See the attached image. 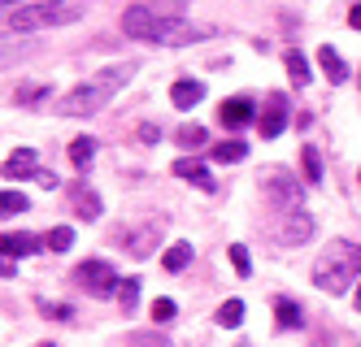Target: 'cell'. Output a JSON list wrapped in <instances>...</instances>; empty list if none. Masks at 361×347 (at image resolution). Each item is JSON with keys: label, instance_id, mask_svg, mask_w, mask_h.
<instances>
[{"label": "cell", "instance_id": "obj_1", "mask_svg": "<svg viewBox=\"0 0 361 347\" xmlns=\"http://www.w3.org/2000/svg\"><path fill=\"white\" fill-rule=\"evenodd\" d=\"M122 35H131V39H148V44H188V39H196V35H204L200 26H192V22H183L178 13H157V9H144V5H135V9H126L122 13Z\"/></svg>", "mask_w": 361, "mask_h": 347}, {"label": "cell", "instance_id": "obj_2", "mask_svg": "<svg viewBox=\"0 0 361 347\" xmlns=\"http://www.w3.org/2000/svg\"><path fill=\"white\" fill-rule=\"evenodd\" d=\"M126 78H131V65H109L105 74H96V78H87V83H79L74 92H66L61 104H57V113H61V118H87V113H100V109H105V104L122 92Z\"/></svg>", "mask_w": 361, "mask_h": 347}, {"label": "cell", "instance_id": "obj_3", "mask_svg": "<svg viewBox=\"0 0 361 347\" xmlns=\"http://www.w3.org/2000/svg\"><path fill=\"white\" fill-rule=\"evenodd\" d=\"M361 278V248L348 239H335V244L314 260V286L326 296H344L348 286H357Z\"/></svg>", "mask_w": 361, "mask_h": 347}, {"label": "cell", "instance_id": "obj_4", "mask_svg": "<svg viewBox=\"0 0 361 347\" xmlns=\"http://www.w3.org/2000/svg\"><path fill=\"white\" fill-rule=\"evenodd\" d=\"M83 9H87L83 0H39V5H22V9H13L5 22H9V31H48V26L79 22Z\"/></svg>", "mask_w": 361, "mask_h": 347}, {"label": "cell", "instance_id": "obj_5", "mask_svg": "<svg viewBox=\"0 0 361 347\" xmlns=\"http://www.w3.org/2000/svg\"><path fill=\"white\" fill-rule=\"evenodd\" d=\"M74 286H83L87 296H96V300H109V296H118V274H114V265L109 260H87V265H79L74 270Z\"/></svg>", "mask_w": 361, "mask_h": 347}, {"label": "cell", "instance_id": "obj_6", "mask_svg": "<svg viewBox=\"0 0 361 347\" xmlns=\"http://www.w3.org/2000/svg\"><path fill=\"white\" fill-rule=\"evenodd\" d=\"M161 239V222H140L135 230H122V248L131 256H148Z\"/></svg>", "mask_w": 361, "mask_h": 347}, {"label": "cell", "instance_id": "obj_7", "mask_svg": "<svg viewBox=\"0 0 361 347\" xmlns=\"http://www.w3.org/2000/svg\"><path fill=\"white\" fill-rule=\"evenodd\" d=\"M257 126H262V139H279L283 135V126H288V96H270L266 100V113L257 118Z\"/></svg>", "mask_w": 361, "mask_h": 347}, {"label": "cell", "instance_id": "obj_8", "mask_svg": "<svg viewBox=\"0 0 361 347\" xmlns=\"http://www.w3.org/2000/svg\"><path fill=\"white\" fill-rule=\"evenodd\" d=\"M218 118H222V126H226V130H240V126H248V122H252V100H248V96H235V100H222V109H218Z\"/></svg>", "mask_w": 361, "mask_h": 347}, {"label": "cell", "instance_id": "obj_9", "mask_svg": "<svg viewBox=\"0 0 361 347\" xmlns=\"http://www.w3.org/2000/svg\"><path fill=\"white\" fill-rule=\"evenodd\" d=\"M70 208L92 222V217H100V196L92 191L87 182H70Z\"/></svg>", "mask_w": 361, "mask_h": 347}, {"label": "cell", "instance_id": "obj_10", "mask_svg": "<svg viewBox=\"0 0 361 347\" xmlns=\"http://www.w3.org/2000/svg\"><path fill=\"white\" fill-rule=\"evenodd\" d=\"M174 174H178V178H188V182H196L200 191H218V182H214V174L204 170L200 161H192V156H178V161H174Z\"/></svg>", "mask_w": 361, "mask_h": 347}, {"label": "cell", "instance_id": "obj_11", "mask_svg": "<svg viewBox=\"0 0 361 347\" xmlns=\"http://www.w3.org/2000/svg\"><path fill=\"white\" fill-rule=\"evenodd\" d=\"M266 191H270V200H274V204H283V208H296V204H300V187H296L288 174H270Z\"/></svg>", "mask_w": 361, "mask_h": 347}, {"label": "cell", "instance_id": "obj_12", "mask_svg": "<svg viewBox=\"0 0 361 347\" xmlns=\"http://www.w3.org/2000/svg\"><path fill=\"white\" fill-rule=\"evenodd\" d=\"M305 239H314V217L300 208L288 213V222H283V244H305Z\"/></svg>", "mask_w": 361, "mask_h": 347}, {"label": "cell", "instance_id": "obj_13", "mask_svg": "<svg viewBox=\"0 0 361 347\" xmlns=\"http://www.w3.org/2000/svg\"><path fill=\"white\" fill-rule=\"evenodd\" d=\"M170 100H174V109H192V104L204 100V83L200 78H178V83L170 87Z\"/></svg>", "mask_w": 361, "mask_h": 347}, {"label": "cell", "instance_id": "obj_14", "mask_svg": "<svg viewBox=\"0 0 361 347\" xmlns=\"http://www.w3.org/2000/svg\"><path fill=\"white\" fill-rule=\"evenodd\" d=\"M318 65H322V74L331 78V83H348V65H344V57H340L331 44L318 48Z\"/></svg>", "mask_w": 361, "mask_h": 347}, {"label": "cell", "instance_id": "obj_15", "mask_svg": "<svg viewBox=\"0 0 361 347\" xmlns=\"http://www.w3.org/2000/svg\"><path fill=\"white\" fill-rule=\"evenodd\" d=\"M35 148H18L9 161H5V178H35Z\"/></svg>", "mask_w": 361, "mask_h": 347}, {"label": "cell", "instance_id": "obj_16", "mask_svg": "<svg viewBox=\"0 0 361 347\" xmlns=\"http://www.w3.org/2000/svg\"><path fill=\"white\" fill-rule=\"evenodd\" d=\"M209 156H214V161L235 165V161H244V156H248V144H244V139H222L218 148H209Z\"/></svg>", "mask_w": 361, "mask_h": 347}, {"label": "cell", "instance_id": "obj_17", "mask_svg": "<svg viewBox=\"0 0 361 347\" xmlns=\"http://www.w3.org/2000/svg\"><path fill=\"white\" fill-rule=\"evenodd\" d=\"M274 317H279V330H296L300 326V304L288 300V296H279L274 300Z\"/></svg>", "mask_w": 361, "mask_h": 347}, {"label": "cell", "instance_id": "obj_18", "mask_svg": "<svg viewBox=\"0 0 361 347\" xmlns=\"http://www.w3.org/2000/svg\"><path fill=\"white\" fill-rule=\"evenodd\" d=\"M39 248V239L27 234V230H18V234H5V256H31Z\"/></svg>", "mask_w": 361, "mask_h": 347}, {"label": "cell", "instance_id": "obj_19", "mask_svg": "<svg viewBox=\"0 0 361 347\" xmlns=\"http://www.w3.org/2000/svg\"><path fill=\"white\" fill-rule=\"evenodd\" d=\"M92 156H96V139H92V135H79V139L70 144V161H74V170H87Z\"/></svg>", "mask_w": 361, "mask_h": 347}, {"label": "cell", "instance_id": "obj_20", "mask_svg": "<svg viewBox=\"0 0 361 347\" xmlns=\"http://www.w3.org/2000/svg\"><path fill=\"white\" fill-rule=\"evenodd\" d=\"M188 265H192V244H170L166 248V270L170 274H183Z\"/></svg>", "mask_w": 361, "mask_h": 347}, {"label": "cell", "instance_id": "obj_21", "mask_svg": "<svg viewBox=\"0 0 361 347\" xmlns=\"http://www.w3.org/2000/svg\"><path fill=\"white\" fill-rule=\"evenodd\" d=\"M174 139L183 144V148H204V144H209V130L196 126V122H188V126H178V135H174Z\"/></svg>", "mask_w": 361, "mask_h": 347}, {"label": "cell", "instance_id": "obj_22", "mask_svg": "<svg viewBox=\"0 0 361 347\" xmlns=\"http://www.w3.org/2000/svg\"><path fill=\"white\" fill-rule=\"evenodd\" d=\"M244 322V300H226L222 308H218V326L222 330H235Z\"/></svg>", "mask_w": 361, "mask_h": 347}, {"label": "cell", "instance_id": "obj_23", "mask_svg": "<svg viewBox=\"0 0 361 347\" xmlns=\"http://www.w3.org/2000/svg\"><path fill=\"white\" fill-rule=\"evenodd\" d=\"M283 61H288V74H292V83H296V87H305L309 78H314V74H309V61L300 57L296 48H292V52H288V57H283Z\"/></svg>", "mask_w": 361, "mask_h": 347}, {"label": "cell", "instance_id": "obj_24", "mask_svg": "<svg viewBox=\"0 0 361 347\" xmlns=\"http://www.w3.org/2000/svg\"><path fill=\"white\" fill-rule=\"evenodd\" d=\"M44 248H48V252H70V248H74V230H70V226H57V230H48Z\"/></svg>", "mask_w": 361, "mask_h": 347}, {"label": "cell", "instance_id": "obj_25", "mask_svg": "<svg viewBox=\"0 0 361 347\" xmlns=\"http://www.w3.org/2000/svg\"><path fill=\"white\" fill-rule=\"evenodd\" d=\"M300 165H305V182H322V156H318V148H305L300 152Z\"/></svg>", "mask_w": 361, "mask_h": 347}, {"label": "cell", "instance_id": "obj_26", "mask_svg": "<svg viewBox=\"0 0 361 347\" xmlns=\"http://www.w3.org/2000/svg\"><path fill=\"white\" fill-rule=\"evenodd\" d=\"M118 300H122V308H126V313H131V308H135V300H140V278H122Z\"/></svg>", "mask_w": 361, "mask_h": 347}, {"label": "cell", "instance_id": "obj_27", "mask_svg": "<svg viewBox=\"0 0 361 347\" xmlns=\"http://www.w3.org/2000/svg\"><path fill=\"white\" fill-rule=\"evenodd\" d=\"M0 213H5V217L27 213V196H22V191H5V196H0Z\"/></svg>", "mask_w": 361, "mask_h": 347}, {"label": "cell", "instance_id": "obj_28", "mask_svg": "<svg viewBox=\"0 0 361 347\" xmlns=\"http://www.w3.org/2000/svg\"><path fill=\"white\" fill-rule=\"evenodd\" d=\"M231 265H235V274H240V278L252 274V260H248V248H244V244H231Z\"/></svg>", "mask_w": 361, "mask_h": 347}, {"label": "cell", "instance_id": "obj_29", "mask_svg": "<svg viewBox=\"0 0 361 347\" xmlns=\"http://www.w3.org/2000/svg\"><path fill=\"white\" fill-rule=\"evenodd\" d=\"M39 313L44 317H61V322H74V308L70 304H48V300H39Z\"/></svg>", "mask_w": 361, "mask_h": 347}, {"label": "cell", "instance_id": "obj_30", "mask_svg": "<svg viewBox=\"0 0 361 347\" xmlns=\"http://www.w3.org/2000/svg\"><path fill=\"white\" fill-rule=\"evenodd\" d=\"M174 313H178L174 300H157V304H152V322H157V326L161 322H174Z\"/></svg>", "mask_w": 361, "mask_h": 347}, {"label": "cell", "instance_id": "obj_31", "mask_svg": "<svg viewBox=\"0 0 361 347\" xmlns=\"http://www.w3.org/2000/svg\"><path fill=\"white\" fill-rule=\"evenodd\" d=\"M39 96H44L39 87H22V92H18V104H35Z\"/></svg>", "mask_w": 361, "mask_h": 347}, {"label": "cell", "instance_id": "obj_32", "mask_svg": "<svg viewBox=\"0 0 361 347\" xmlns=\"http://www.w3.org/2000/svg\"><path fill=\"white\" fill-rule=\"evenodd\" d=\"M140 139L152 144V139H161V130H157V126H140Z\"/></svg>", "mask_w": 361, "mask_h": 347}, {"label": "cell", "instance_id": "obj_33", "mask_svg": "<svg viewBox=\"0 0 361 347\" xmlns=\"http://www.w3.org/2000/svg\"><path fill=\"white\" fill-rule=\"evenodd\" d=\"M348 26H353V31H361V5L348 9Z\"/></svg>", "mask_w": 361, "mask_h": 347}, {"label": "cell", "instance_id": "obj_34", "mask_svg": "<svg viewBox=\"0 0 361 347\" xmlns=\"http://www.w3.org/2000/svg\"><path fill=\"white\" fill-rule=\"evenodd\" d=\"M131 347H166V343H152L148 334H135V339H131Z\"/></svg>", "mask_w": 361, "mask_h": 347}, {"label": "cell", "instance_id": "obj_35", "mask_svg": "<svg viewBox=\"0 0 361 347\" xmlns=\"http://www.w3.org/2000/svg\"><path fill=\"white\" fill-rule=\"evenodd\" d=\"M353 304H357V313H361V282H357V291H353Z\"/></svg>", "mask_w": 361, "mask_h": 347}, {"label": "cell", "instance_id": "obj_36", "mask_svg": "<svg viewBox=\"0 0 361 347\" xmlns=\"http://www.w3.org/2000/svg\"><path fill=\"white\" fill-rule=\"evenodd\" d=\"M39 347H57V343H39Z\"/></svg>", "mask_w": 361, "mask_h": 347}, {"label": "cell", "instance_id": "obj_37", "mask_svg": "<svg viewBox=\"0 0 361 347\" xmlns=\"http://www.w3.org/2000/svg\"><path fill=\"white\" fill-rule=\"evenodd\" d=\"M357 182H361V174H357Z\"/></svg>", "mask_w": 361, "mask_h": 347}]
</instances>
